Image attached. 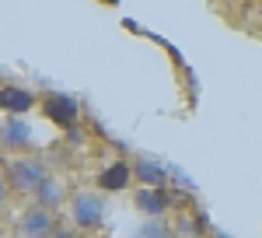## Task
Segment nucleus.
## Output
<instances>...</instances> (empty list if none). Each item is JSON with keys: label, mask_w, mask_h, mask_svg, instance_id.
Masks as SVG:
<instances>
[{"label": "nucleus", "mask_w": 262, "mask_h": 238, "mask_svg": "<svg viewBox=\"0 0 262 238\" xmlns=\"http://www.w3.org/2000/svg\"><path fill=\"white\" fill-rule=\"evenodd\" d=\"M42 179H46V168L32 158H14L7 165V182H11L18 193H28V189L35 193V186H39Z\"/></svg>", "instance_id": "obj_1"}, {"label": "nucleus", "mask_w": 262, "mask_h": 238, "mask_svg": "<svg viewBox=\"0 0 262 238\" xmlns=\"http://www.w3.org/2000/svg\"><path fill=\"white\" fill-rule=\"evenodd\" d=\"M42 109H46V119H53L63 130H74L77 119H81V105L70 98V95H60V91H53L49 98L42 102Z\"/></svg>", "instance_id": "obj_2"}, {"label": "nucleus", "mask_w": 262, "mask_h": 238, "mask_svg": "<svg viewBox=\"0 0 262 238\" xmlns=\"http://www.w3.org/2000/svg\"><path fill=\"white\" fill-rule=\"evenodd\" d=\"M101 221H105V203L95 193H81V196L74 200V224L77 228L95 231V228H101Z\"/></svg>", "instance_id": "obj_3"}, {"label": "nucleus", "mask_w": 262, "mask_h": 238, "mask_svg": "<svg viewBox=\"0 0 262 238\" xmlns=\"http://www.w3.org/2000/svg\"><path fill=\"white\" fill-rule=\"evenodd\" d=\"M0 147H7V151H28L32 147V126H28V119H4L0 123Z\"/></svg>", "instance_id": "obj_4"}, {"label": "nucleus", "mask_w": 262, "mask_h": 238, "mask_svg": "<svg viewBox=\"0 0 262 238\" xmlns=\"http://www.w3.org/2000/svg\"><path fill=\"white\" fill-rule=\"evenodd\" d=\"M35 102H39V98H35V91H28V88H18V84L0 88V109H4L7 116H25Z\"/></svg>", "instance_id": "obj_5"}, {"label": "nucleus", "mask_w": 262, "mask_h": 238, "mask_svg": "<svg viewBox=\"0 0 262 238\" xmlns=\"http://www.w3.org/2000/svg\"><path fill=\"white\" fill-rule=\"evenodd\" d=\"M21 228L28 231V238H49L56 231V221L49 210H42V207H32V210H25L21 214Z\"/></svg>", "instance_id": "obj_6"}, {"label": "nucleus", "mask_w": 262, "mask_h": 238, "mask_svg": "<svg viewBox=\"0 0 262 238\" xmlns=\"http://www.w3.org/2000/svg\"><path fill=\"white\" fill-rule=\"evenodd\" d=\"M129 179H133V168H129L126 161H112L108 168H101L98 186L105 189V193H122V189L129 186Z\"/></svg>", "instance_id": "obj_7"}, {"label": "nucleus", "mask_w": 262, "mask_h": 238, "mask_svg": "<svg viewBox=\"0 0 262 238\" xmlns=\"http://www.w3.org/2000/svg\"><path fill=\"white\" fill-rule=\"evenodd\" d=\"M137 207H140L147 217H161L164 210H168V189H164V186L140 189V193H137Z\"/></svg>", "instance_id": "obj_8"}, {"label": "nucleus", "mask_w": 262, "mask_h": 238, "mask_svg": "<svg viewBox=\"0 0 262 238\" xmlns=\"http://www.w3.org/2000/svg\"><path fill=\"white\" fill-rule=\"evenodd\" d=\"M35 200H39L42 210H56V207L63 203V186L53 175H46L39 186H35Z\"/></svg>", "instance_id": "obj_9"}, {"label": "nucleus", "mask_w": 262, "mask_h": 238, "mask_svg": "<svg viewBox=\"0 0 262 238\" xmlns=\"http://www.w3.org/2000/svg\"><path fill=\"white\" fill-rule=\"evenodd\" d=\"M133 172L140 175L143 186H164V182H168V168H161L158 161H140Z\"/></svg>", "instance_id": "obj_10"}, {"label": "nucleus", "mask_w": 262, "mask_h": 238, "mask_svg": "<svg viewBox=\"0 0 262 238\" xmlns=\"http://www.w3.org/2000/svg\"><path fill=\"white\" fill-rule=\"evenodd\" d=\"M137 238H171V231L161 228V224H147V228H140V235H137Z\"/></svg>", "instance_id": "obj_11"}, {"label": "nucleus", "mask_w": 262, "mask_h": 238, "mask_svg": "<svg viewBox=\"0 0 262 238\" xmlns=\"http://www.w3.org/2000/svg\"><path fill=\"white\" fill-rule=\"evenodd\" d=\"M49 238H81V235H77V231H63V228H56Z\"/></svg>", "instance_id": "obj_12"}, {"label": "nucleus", "mask_w": 262, "mask_h": 238, "mask_svg": "<svg viewBox=\"0 0 262 238\" xmlns=\"http://www.w3.org/2000/svg\"><path fill=\"white\" fill-rule=\"evenodd\" d=\"M4 200H7V179L0 175V203H4Z\"/></svg>", "instance_id": "obj_13"}, {"label": "nucleus", "mask_w": 262, "mask_h": 238, "mask_svg": "<svg viewBox=\"0 0 262 238\" xmlns=\"http://www.w3.org/2000/svg\"><path fill=\"white\" fill-rule=\"evenodd\" d=\"M217 238H227V235H224V231H217Z\"/></svg>", "instance_id": "obj_14"}, {"label": "nucleus", "mask_w": 262, "mask_h": 238, "mask_svg": "<svg viewBox=\"0 0 262 238\" xmlns=\"http://www.w3.org/2000/svg\"><path fill=\"white\" fill-rule=\"evenodd\" d=\"M108 4H116V0H108Z\"/></svg>", "instance_id": "obj_15"}]
</instances>
